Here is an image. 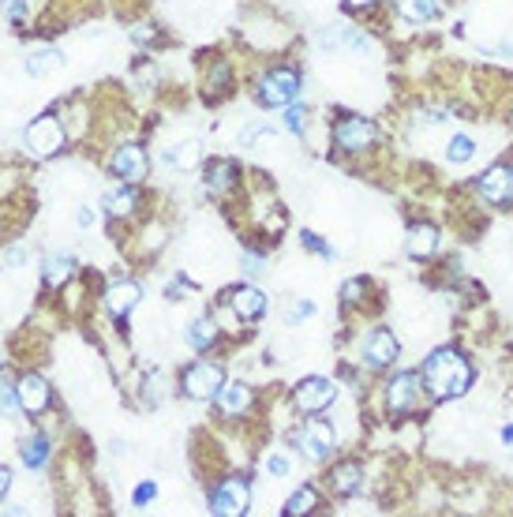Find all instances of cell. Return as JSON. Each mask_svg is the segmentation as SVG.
Listing matches in <instances>:
<instances>
[{"mask_svg": "<svg viewBox=\"0 0 513 517\" xmlns=\"http://www.w3.org/2000/svg\"><path fill=\"white\" fill-rule=\"evenodd\" d=\"M263 473H266L270 480H281V476H289V461H285L281 454H266V457H263Z\"/></svg>", "mask_w": 513, "mask_h": 517, "instance_id": "30", "label": "cell"}, {"mask_svg": "<svg viewBox=\"0 0 513 517\" xmlns=\"http://www.w3.org/2000/svg\"><path fill=\"white\" fill-rule=\"evenodd\" d=\"M311 311H315V304H311V300H297V304H292V323H297V319H307Z\"/></svg>", "mask_w": 513, "mask_h": 517, "instance_id": "35", "label": "cell"}, {"mask_svg": "<svg viewBox=\"0 0 513 517\" xmlns=\"http://www.w3.org/2000/svg\"><path fill=\"white\" fill-rule=\"evenodd\" d=\"M94 222V210H79V225H90Z\"/></svg>", "mask_w": 513, "mask_h": 517, "instance_id": "43", "label": "cell"}, {"mask_svg": "<svg viewBox=\"0 0 513 517\" xmlns=\"http://www.w3.org/2000/svg\"><path fill=\"white\" fill-rule=\"evenodd\" d=\"M217 83V91H222V86L229 83V64H217L214 71H210V86Z\"/></svg>", "mask_w": 513, "mask_h": 517, "instance_id": "36", "label": "cell"}, {"mask_svg": "<svg viewBox=\"0 0 513 517\" xmlns=\"http://www.w3.org/2000/svg\"><path fill=\"white\" fill-rule=\"evenodd\" d=\"M409 255L412 259H428L431 252H435V247H438V229L435 225H412L409 229Z\"/></svg>", "mask_w": 513, "mask_h": 517, "instance_id": "18", "label": "cell"}, {"mask_svg": "<svg viewBox=\"0 0 513 517\" xmlns=\"http://www.w3.org/2000/svg\"><path fill=\"white\" fill-rule=\"evenodd\" d=\"M217 408H222V416H244L251 408V390L244 383H225L217 390Z\"/></svg>", "mask_w": 513, "mask_h": 517, "instance_id": "16", "label": "cell"}, {"mask_svg": "<svg viewBox=\"0 0 513 517\" xmlns=\"http://www.w3.org/2000/svg\"><path fill=\"white\" fill-rule=\"evenodd\" d=\"M135 304H139V285L135 281H113L105 289V308L113 311L117 319H124L127 311H135Z\"/></svg>", "mask_w": 513, "mask_h": 517, "instance_id": "15", "label": "cell"}, {"mask_svg": "<svg viewBox=\"0 0 513 517\" xmlns=\"http://www.w3.org/2000/svg\"><path fill=\"white\" fill-rule=\"evenodd\" d=\"M165 162H169L173 169H188V166H195V162H199V142H195V139L176 142V147L165 150Z\"/></svg>", "mask_w": 513, "mask_h": 517, "instance_id": "23", "label": "cell"}, {"mask_svg": "<svg viewBox=\"0 0 513 517\" xmlns=\"http://www.w3.org/2000/svg\"><path fill=\"white\" fill-rule=\"evenodd\" d=\"M472 154H476V142H472V135H453L450 142H446V158L453 166H465V162H472Z\"/></svg>", "mask_w": 513, "mask_h": 517, "instance_id": "27", "label": "cell"}, {"mask_svg": "<svg viewBox=\"0 0 513 517\" xmlns=\"http://www.w3.org/2000/svg\"><path fill=\"white\" fill-rule=\"evenodd\" d=\"M214 337H217L214 319H195V323L188 327V342H191L195 349H207V345H214Z\"/></svg>", "mask_w": 513, "mask_h": 517, "instance_id": "28", "label": "cell"}, {"mask_svg": "<svg viewBox=\"0 0 513 517\" xmlns=\"http://www.w3.org/2000/svg\"><path fill=\"white\" fill-rule=\"evenodd\" d=\"M322 42L326 45H341V49H368V38H363L360 30H353V27L330 30V34H322Z\"/></svg>", "mask_w": 513, "mask_h": 517, "instance_id": "24", "label": "cell"}, {"mask_svg": "<svg viewBox=\"0 0 513 517\" xmlns=\"http://www.w3.org/2000/svg\"><path fill=\"white\" fill-rule=\"evenodd\" d=\"M102 206L113 214V218H124V214L135 210V191H132V188H113V191H105Z\"/></svg>", "mask_w": 513, "mask_h": 517, "instance_id": "21", "label": "cell"}, {"mask_svg": "<svg viewBox=\"0 0 513 517\" xmlns=\"http://www.w3.org/2000/svg\"><path fill=\"white\" fill-rule=\"evenodd\" d=\"M203 184L210 195H225L232 184H236V166L232 162H210L207 166V176H203Z\"/></svg>", "mask_w": 513, "mask_h": 517, "instance_id": "19", "label": "cell"}, {"mask_svg": "<svg viewBox=\"0 0 513 517\" xmlns=\"http://www.w3.org/2000/svg\"><path fill=\"white\" fill-rule=\"evenodd\" d=\"M71 271H76V259L71 255H49L45 259V285L57 289V285H64L71 278Z\"/></svg>", "mask_w": 513, "mask_h": 517, "instance_id": "22", "label": "cell"}, {"mask_svg": "<svg viewBox=\"0 0 513 517\" xmlns=\"http://www.w3.org/2000/svg\"><path fill=\"white\" fill-rule=\"evenodd\" d=\"M330 488H334L338 495H356L363 488V469L356 465V461H345V465H338L334 473H330Z\"/></svg>", "mask_w": 513, "mask_h": 517, "instance_id": "17", "label": "cell"}, {"mask_svg": "<svg viewBox=\"0 0 513 517\" xmlns=\"http://www.w3.org/2000/svg\"><path fill=\"white\" fill-rule=\"evenodd\" d=\"M334 398H338V386L330 383V379H304L300 386H297V405L304 408V413H322L326 405H334Z\"/></svg>", "mask_w": 513, "mask_h": 517, "instance_id": "10", "label": "cell"}, {"mask_svg": "<svg viewBox=\"0 0 513 517\" xmlns=\"http://www.w3.org/2000/svg\"><path fill=\"white\" fill-rule=\"evenodd\" d=\"M419 379L416 371H401V376H394L387 383V405H390V413H409V408L416 405L419 398Z\"/></svg>", "mask_w": 513, "mask_h": 517, "instance_id": "9", "label": "cell"}, {"mask_svg": "<svg viewBox=\"0 0 513 517\" xmlns=\"http://www.w3.org/2000/svg\"><path fill=\"white\" fill-rule=\"evenodd\" d=\"M8 488H12V473H8V469H0V498L8 495Z\"/></svg>", "mask_w": 513, "mask_h": 517, "instance_id": "40", "label": "cell"}, {"mask_svg": "<svg viewBox=\"0 0 513 517\" xmlns=\"http://www.w3.org/2000/svg\"><path fill=\"white\" fill-rule=\"evenodd\" d=\"M154 495H158V488H154V484H139V488H135V506H146Z\"/></svg>", "mask_w": 513, "mask_h": 517, "instance_id": "34", "label": "cell"}, {"mask_svg": "<svg viewBox=\"0 0 513 517\" xmlns=\"http://www.w3.org/2000/svg\"><path fill=\"white\" fill-rule=\"evenodd\" d=\"M222 386H225V371L217 368V364H210V360L191 364V368L184 371V394H188L191 401H214Z\"/></svg>", "mask_w": 513, "mask_h": 517, "instance_id": "3", "label": "cell"}, {"mask_svg": "<svg viewBox=\"0 0 513 517\" xmlns=\"http://www.w3.org/2000/svg\"><path fill=\"white\" fill-rule=\"evenodd\" d=\"M4 12L8 20H23V0H4Z\"/></svg>", "mask_w": 513, "mask_h": 517, "instance_id": "38", "label": "cell"}, {"mask_svg": "<svg viewBox=\"0 0 513 517\" xmlns=\"http://www.w3.org/2000/svg\"><path fill=\"white\" fill-rule=\"evenodd\" d=\"M300 91V76L292 68H273L270 76H263L259 83V101L270 105V109H278V105H289Z\"/></svg>", "mask_w": 513, "mask_h": 517, "instance_id": "5", "label": "cell"}, {"mask_svg": "<svg viewBox=\"0 0 513 517\" xmlns=\"http://www.w3.org/2000/svg\"><path fill=\"white\" fill-rule=\"evenodd\" d=\"M304 244H307V247H315L319 255H334V252H330V247H326V244H322L315 233H304Z\"/></svg>", "mask_w": 513, "mask_h": 517, "instance_id": "37", "label": "cell"}, {"mask_svg": "<svg viewBox=\"0 0 513 517\" xmlns=\"http://www.w3.org/2000/svg\"><path fill=\"white\" fill-rule=\"evenodd\" d=\"M64 124L53 117V113H45V117H38L27 128V135H23V142H27V154L30 158H38V162H45V158H53V154H61L64 150Z\"/></svg>", "mask_w": 513, "mask_h": 517, "instance_id": "2", "label": "cell"}, {"mask_svg": "<svg viewBox=\"0 0 513 517\" xmlns=\"http://www.w3.org/2000/svg\"><path fill=\"white\" fill-rule=\"evenodd\" d=\"M397 352H401V345H397V337L390 330H375L368 342H363V360H368V368H387V364H394Z\"/></svg>", "mask_w": 513, "mask_h": 517, "instance_id": "12", "label": "cell"}, {"mask_svg": "<svg viewBox=\"0 0 513 517\" xmlns=\"http://www.w3.org/2000/svg\"><path fill=\"white\" fill-rule=\"evenodd\" d=\"M113 176H120V181H127V184H139L146 176V154H142L139 142H124V147H117Z\"/></svg>", "mask_w": 513, "mask_h": 517, "instance_id": "11", "label": "cell"}, {"mask_svg": "<svg viewBox=\"0 0 513 517\" xmlns=\"http://www.w3.org/2000/svg\"><path fill=\"white\" fill-rule=\"evenodd\" d=\"M345 4H349V8H371L375 0H345Z\"/></svg>", "mask_w": 513, "mask_h": 517, "instance_id": "42", "label": "cell"}, {"mask_svg": "<svg viewBox=\"0 0 513 517\" xmlns=\"http://www.w3.org/2000/svg\"><path fill=\"white\" fill-rule=\"evenodd\" d=\"M4 259H8L12 266H15V263H23V259H27V252H23V247H12V252H8Z\"/></svg>", "mask_w": 513, "mask_h": 517, "instance_id": "41", "label": "cell"}, {"mask_svg": "<svg viewBox=\"0 0 513 517\" xmlns=\"http://www.w3.org/2000/svg\"><path fill=\"white\" fill-rule=\"evenodd\" d=\"M397 15L409 23H431L438 15V0H397Z\"/></svg>", "mask_w": 513, "mask_h": 517, "instance_id": "20", "label": "cell"}, {"mask_svg": "<svg viewBox=\"0 0 513 517\" xmlns=\"http://www.w3.org/2000/svg\"><path fill=\"white\" fill-rule=\"evenodd\" d=\"M229 308H232L236 315H240V319H248V323H251V319H259V315L266 311V296H263L259 289H255V285H240V289H232V293H229Z\"/></svg>", "mask_w": 513, "mask_h": 517, "instance_id": "14", "label": "cell"}, {"mask_svg": "<svg viewBox=\"0 0 513 517\" xmlns=\"http://www.w3.org/2000/svg\"><path fill=\"white\" fill-rule=\"evenodd\" d=\"M61 64V53L57 49H42V53H34V57L27 61V76H45V71H53Z\"/></svg>", "mask_w": 513, "mask_h": 517, "instance_id": "29", "label": "cell"}, {"mask_svg": "<svg viewBox=\"0 0 513 517\" xmlns=\"http://www.w3.org/2000/svg\"><path fill=\"white\" fill-rule=\"evenodd\" d=\"M248 503H251V488H248V480H240V476L222 480L217 491L210 495V510L217 517H240V513H248Z\"/></svg>", "mask_w": 513, "mask_h": 517, "instance_id": "4", "label": "cell"}, {"mask_svg": "<svg viewBox=\"0 0 513 517\" xmlns=\"http://www.w3.org/2000/svg\"><path fill=\"white\" fill-rule=\"evenodd\" d=\"M502 442H513V427H502Z\"/></svg>", "mask_w": 513, "mask_h": 517, "instance_id": "44", "label": "cell"}, {"mask_svg": "<svg viewBox=\"0 0 513 517\" xmlns=\"http://www.w3.org/2000/svg\"><path fill=\"white\" fill-rule=\"evenodd\" d=\"M45 457H49V442H45V435H30V439L23 442V465H27V469H42V465H45Z\"/></svg>", "mask_w": 513, "mask_h": 517, "instance_id": "25", "label": "cell"}, {"mask_svg": "<svg viewBox=\"0 0 513 517\" xmlns=\"http://www.w3.org/2000/svg\"><path fill=\"white\" fill-rule=\"evenodd\" d=\"M240 263H244V271H248V274H259V271H263V259H259V255H244Z\"/></svg>", "mask_w": 513, "mask_h": 517, "instance_id": "39", "label": "cell"}, {"mask_svg": "<svg viewBox=\"0 0 513 517\" xmlns=\"http://www.w3.org/2000/svg\"><path fill=\"white\" fill-rule=\"evenodd\" d=\"M334 142L341 150H349V154L368 150L375 142V124L368 117H345V120H338V128H334Z\"/></svg>", "mask_w": 513, "mask_h": 517, "instance_id": "7", "label": "cell"}, {"mask_svg": "<svg viewBox=\"0 0 513 517\" xmlns=\"http://www.w3.org/2000/svg\"><path fill=\"white\" fill-rule=\"evenodd\" d=\"M297 447L311 461H326L330 454H334V427L322 424V420H307L297 432Z\"/></svg>", "mask_w": 513, "mask_h": 517, "instance_id": "6", "label": "cell"}, {"mask_svg": "<svg viewBox=\"0 0 513 517\" xmlns=\"http://www.w3.org/2000/svg\"><path fill=\"white\" fill-rule=\"evenodd\" d=\"M419 379H424L428 394L435 401H450V398H461L465 390L472 386V368L457 349H438V352L428 356Z\"/></svg>", "mask_w": 513, "mask_h": 517, "instance_id": "1", "label": "cell"}, {"mask_svg": "<svg viewBox=\"0 0 513 517\" xmlns=\"http://www.w3.org/2000/svg\"><path fill=\"white\" fill-rule=\"evenodd\" d=\"M15 394H20L23 413H42L49 405V383L42 376H23L20 386H15Z\"/></svg>", "mask_w": 513, "mask_h": 517, "instance_id": "13", "label": "cell"}, {"mask_svg": "<svg viewBox=\"0 0 513 517\" xmlns=\"http://www.w3.org/2000/svg\"><path fill=\"white\" fill-rule=\"evenodd\" d=\"M20 394H15V386H4V383H0V413H4V416H12V413H20Z\"/></svg>", "mask_w": 513, "mask_h": 517, "instance_id": "32", "label": "cell"}, {"mask_svg": "<svg viewBox=\"0 0 513 517\" xmlns=\"http://www.w3.org/2000/svg\"><path fill=\"white\" fill-rule=\"evenodd\" d=\"M480 195H484L491 206L513 203V166H491L480 176Z\"/></svg>", "mask_w": 513, "mask_h": 517, "instance_id": "8", "label": "cell"}, {"mask_svg": "<svg viewBox=\"0 0 513 517\" xmlns=\"http://www.w3.org/2000/svg\"><path fill=\"white\" fill-rule=\"evenodd\" d=\"M363 289H368L363 278H349L341 285V304H356V300H363Z\"/></svg>", "mask_w": 513, "mask_h": 517, "instance_id": "31", "label": "cell"}, {"mask_svg": "<svg viewBox=\"0 0 513 517\" xmlns=\"http://www.w3.org/2000/svg\"><path fill=\"white\" fill-rule=\"evenodd\" d=\"M285 128L289 132H304V109H300V105H292V109L285 113Z\"/></svg>", "mask_w": 513, "mask_h": 517, "instance_id": "33", "label": "cell"}, {"mask_svg": "<svg viewBox=\"0 0 513 517\" xmlns=\"http://www.w3.org/2000/svg\"><path fill=\"white\" fill-rule=\"evenodd\" d=\"M315 506H319V491H315V488H300V491H297V495H292L289 503H285V517H300V513H311Z\"/></svg>", "mask_w": 513, "mask_h": 517, "instance_id": "26", "label": "cell"}, {"mask_svg": "<svg viewBox=\"0 0 513 517\" xmlns=\"http://www.w3.org/2000/svg\"><path fill=\"white\" fill-rule=\"evenodd\" d=\"M0 364H4V356H0Z\"/></svg>", "mask_w": 513, "mask_h": 517, "instance_id": "45", "label": "cell"}]
</instances>
